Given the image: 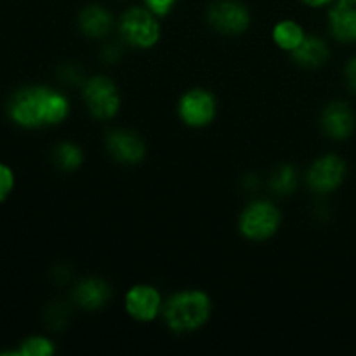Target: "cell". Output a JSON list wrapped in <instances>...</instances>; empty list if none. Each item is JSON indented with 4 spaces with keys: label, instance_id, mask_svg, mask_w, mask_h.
<instances>
[{
    "label": "cell",
    "instance_id": "cell-1",
    "mask_svg": "<svg viewBox=\"0 0 356 356\" xmlns=\"http://www.w3.org/2000/svg\"><path fill=\"white\" fill-rule=\"evenodd\" d=\"M7 118L24 131L56 127L70 115L65 92L49 86H24L14 90L6 104Z\"/></svg>",
    "mask_w": 356,
    "mask_h": 356
},
{
    "label": "cell",
    "instance_id": "cell-2",
    "mask_svg": "<svg viewBox=\"0 0 356 356\" xmlns=\"http://www.w3.org/2000/svg\"><path fill=\"white\" fill-rule=\"evenodd\" d=\"M212 301L207 292L184 289L163 302L162 318L174 334H191L211 320Z\"/></svg>",
    "mask_w": 356,
    "mask_h": 356
},
{
    "label": "cell",
    "instance_id": "cell-3",
    "mask_svg": "<svg viewBox=\"0 0 356 356\" xmlns=\"http://www.w3.org/2000/svg\"><path fill=\"white\" fill-rule=\"evenodd\" d=\"M122 40L134 49H152L162 37V26L156 14L146 6L129 7L118 19Z\"/></svg>",
    "mask_w": 356,
    "mask_h": 356
},
{
    "label": "cell",
    "instance_id": "cell-4",
    "mask_svg": "<svg viewBox=\"0 0 356 356\" xmlns=\"http://www.w3.org/2000/svg\"><path fill=\"white\" fill-rule=\"evenodd\" d=\"M282 212L271 200H254L240 212L238 232L250 242H264L277 235Z\"/></svg>",
    "mask_w": 356,
    "mask_h": 356
},
{
    "label": "cell",
    "instance_id": "cell-5",
    "mask_svg": "<svg viewBox=\"0 0 356 356\" xmlns=\"http://www.w3.org/2000/svg\"><path fill=\"white\" fill-rule=\"evenodd\" d=\"M82 99L87 111L96 120L106 122L118 115L122 104L117 83L106 75H96L82 83Z\"/></svg>",
    "mask_w": 356,
    "mask_h": 356
},
{
    "label": "cell",
    "instance_id": "cell-6",
    "mask_svg": "<svg viewBox=\"0 0 356 356\" xmlns=\"http://www.w3.org/2000/svg\"><path fill=\"white\" fill-rule=\"evenodd\" d=\"M249 7L240 0H214L207 9V23L218 33L226 37H236L249 30Z\"/></svg>",
    "mask_w": 356,
    "mask_h": 356
},
{
    "label": "cell",
    "instance_id": "cell-7",
    "mask_svg": "<svg viewBox=\"0 0 356 356\" xmlns=\"http://www.w3.org/2000/svg\"><path fill=\"white\" fill-rule=\"evenodd\" d=\"M177 115L188 127L204 129L214 122L218 115V101L211 90L204 87H193L177 101Z\"/></svg>",
    "mask_w": 356,
    "mask_h": 356
},
{
    "label": "cell",
    "instance_id": "cell-8",
    "mask_svg": "<svg viewBox=\"0 0 356 356\" xmlns=\"http://www.w3.org/2000/svg\"><path fill=\"white\" fill-rule=\"evenodd\" d=\"M346 172V162L341 156L329 153L309 165L306 172V186L316 195H329L344 183Z\"/></svg>",
    "mask_w": 356,
    "mask_h": 356
},
{
    "label": "cell",
    "instance_id": "cell-9",
    "mask_svg": "<svg viewBox=\"0 0 356 356\" xmlns=\"http://www.w3.org/2000/svg\"><path fill=\"white\" fill-rule=\"evenodd\" d=\"M163 302L159 289L149 284L132 285L124 299L127 315L139 323H149L162 316Z\"/></svg>",
    "mask_w": 356,
    "mask_h": 356
},
{
    "label": "cell",
    "instance_id": "cell-10",
    "mask_svg": "<svg viewBox=\"0 0 356 356\" xmlns=\"http://www.w3.org/2000/svg\"><path fill=\"white\" fill-rule=\"evenodd\" d=\"M104 146L115 162L122 165H138L146 156V143L131 129H111L104 138Z\"/></svg>",
    "mask_w": 356,
    "mask_h": 356
},
{
    "label": "cell",
    "instance_id": "cell-11",
    "mask_svg": "<svg viewBox=\"0 0 356 356\" xmlns=\"http://www.w3.org/2000/svg\"><path fill=\"white\" fill-rule=\"evenodd\" d=\"M320 125L327 138L334 141H344L355 131V113L343 101H334L327 104L320 117Z\"/></svg>",
    "mask_w": 356,
    "mask_h": 356
},
{
    "label": "cell",
    "instance_id": "cell-12",
    "mask_svg": "<svg viewBox=\"0 0 356 356\" xmlns=\"http://www.w3.org/2000/svg\"><path fill=\"white\" fill-rule=\"evenodd\" d=\"M329 30L343 44L356 42V0H336L330 6Z\"/></svg>",
    "mask_w": 356,
    "mask_h": 356
},
{
    "label": "cell",
    "instance_id": "cell-13",
    "mask_svg": "<svg viewBox=\"0 0 356 356\" xmlns=\"http://www.w3.org/2000/svg\"><path fill=\"white\" fill-rule=\"evenodd\" d=\"M72 299L76 306L92 312V309H99L108 305V301L111 299V287L101 278H83L73 289Z\"/></svg>",
    "mask_w": 356,
    "mask_h": 356
},
{
    "label": "cell",
    "instance_id": "cell-14",
    "mask_svg": "<svg viewBox=\"0 0 356 356\" xmlns=\"http://www.w3.org/2000/svg\"><path fill=\"white\" fill-rule=\"evenodd\" d=\"M113 14L101 3H89L79 14V30L87 38H104L113 28Z\"/></svg>",
    "mask_w": 356,
    "mask_h": 356
},
{
    "label": "cell",
    "instance_id": "cell-15",
    "mask_svg": "<svg viewBox=\"0 0 356 356\" xmlns=\"http://www.w3.org/2000/svg\"><path fill=\"white\" fill-rule=\"evenodd\" d=\"M292 59L302 68H322L330 59V49L323 38L316 35H306L305 40L301 42L298 49L291 52Z\"/></svg>",
    "mask_w": 356,
    "mask_h": 356
},
{
    "label": "cell",
    "instance_id": "cell-16",
    "mask_svg": "<svg viewBox=\"0 0 356 356\" xmlns=\"http://www.w3.org/2000/svg\"><path fill=\"white\" fill-rule=\"evenodd\" d=\"M273 42L282 49V51L292 52L301 45V42L306 38V31L298 21L294 19H282L278 21L271 31Z\"/></svg>",
    "mask_w": 356,
    "mask_h": 356
},
{
    "label": "cell",
    "instance_id": "cell-17",
    "mask_svg": "<svg viewBox=\"0 0 356 356\" xmlns=\"http://www.w3.org/2000/svg\"><path fill=\"white\" fill-rule=\"evenodd\" d=\"M52 162L63 172L76 170L83 162V149L72 141H63L52 149Z\"/></svg>",
    "mask_w": 356,
    "mask_h": 356
},
{
    "label": "cell",
    "instance_id": "cell-18",
    "mask_svg": "<svg viewBox=\"0 0 356 356\" xmlns=\"http://www.w3.org/2000/svg\"><path fill=\"white\" fill-rule=\"evenodd\" d=\"M299 184V176L298 170L292 165H287V163H282L277 169L273 170V174L270 176V188L277 195H291L294 193L296 188Z\"/></svg>",
    "mask_w": 356,
    "mask_h": 356
},
{
    "label": "cell",
    "instance_id": "cell-19",
    "mask_svg": "<svg viewBox=\"0 0 356 356\" xmlns=\"http://www.w3.org/2000/svg\"><path fill=\"white\" fill-rule=\"evenodd\" d=\"M17 353L19 356H51L56 353L54 341L49 337L35 334V336H28L23 339L17 346Z\"/></svg>",
    "mask_w": 356,
    "mask_h": 356
},
{
    "label": "cell",
    "instance_id": "cell-20",
    "mask_svg": "<svg viewBox=\"0 0 356 356\" xmlns=\"http://www.w3.org/2000/svg\"><path fill=\"white\" fill-rule=\"evenodd\" d=\"M16 188V174L13 167L0 160V205L6 204Z\"/></svg>",
    "mask_w": 356,
    "mask_h": 356
},
{
    "label": "cell",
    "instance_id": "cell-21",
    "mask_svg": "<svg viewBox=\"0 0 356 356\" xmlns=\"http://www.w3.org/2000/svg\"><path fill=\"white\" fill-rule=\"evenodd\" d=\"M179 0H143V6L148 7L153 14H156L159 17L167 16L170 14V10L176 7V3Z\"/></svg>",
    "mask_w": 356,
    "mask_h": 356
},
{
    "label": "cell",
    "instance_id": "cell-22",
    "mask_svg": "<svg viewBox=\"0 0 356 356\" xmlns=\"http://www.w3.org/2000/svg\"><path fill=\"white\" fill-rule=\"evenodd\" d=\"M61 79L70 83H83V73L75 65H66L61 72Z\"/></svg>",
    "mask_w": 356,
    "mask_h": 356
},
{
    "label": "cell",
    "instance_id": "cell-23",
    "mask_svg": "<svg viewBox=\"0 0 356 356\" xmlns=\"http://www.w3.org/2000/svg\"><path fill=\"white\" fill-rule=\"evenodd\" d=\"M66 308L65 306H61V305H54L51 308V312H49V315H47V318H49V323H51L52 327H59V325H63V323L66 322Z\"/></svg>",
    "mask_w": 356,
    "mask_h": 356
},
{
    "label": "cell",
    "instance_id": "cell-24",
    "mask_svg": "<svg viewBox=\"0 0 356 356\" xmlns=\"http://www.w3.org/2000/svg\"><path fill=\"white\" fill-rule=\"evenodd\" d=\"M344 76H346L348 89H350L353 94H356V56L353 59H350V63L346 65Z\"/></svg>",
    "mask_w": 356,
    "mask_h": 356
},
{
    "label": "cell",
    "instance_id": "cell-25",
    "mask_svg": "<svg viewBox=\"0 0 356 356\" xmlns=\"http://www.w3.org/2000/svg\"><path fill=\"white\" fill-rule=\"evenodd\" d=\"M120 54H122V49L118 47L117 44H110V45H106V47L103 49L104 59H106V61H110V63L117 61V59L120 58Z\"/></svg>",
    "mask_w": 356,
    "mask_h": 356
},
{
    "label": "cell",
    "instance_id": "cell-26",
    "mask_svg": "<svg viewBox=\"0 0 356 356\" xmlns=\"http://www.w3.org/2000/svg\"><path fill=\"white\" fill-rule=\"evenodd\" d=\"M336 0H301L306 7H313V9H320V7H330Z\"/></svg>",
    "mask_w": 356,
    "mask_h": 356
}]
</instances>
